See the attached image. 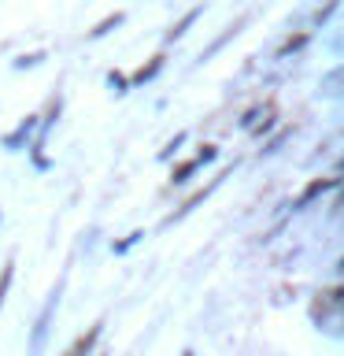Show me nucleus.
I'll return each instance as SVG.
<instances>
[{
  "label": "nucleus",
  "mask_w": 344,
  "mask_h": 356,
  "mask_svg": "<svg viewBox=\"0 0 344 356\" xmlns=\"http://www.w3.org/2000/svg\"><path fill=\"white\" fill-rule=\"evenodd\" d=\"M96 338H100V323H96V327H89V330L82 334V338H78V341L71 345V349H67V356H85V353L96 345Z\"/></svg>",
  "instance_id": "1"
},
{
  "label": "nucleus",
  "mask_w": 344,
  "mask_h": 356,
  "mask_svg": "<svg viewBox=\"0 0 344 356\" xmlns=\"http://www.w3.org/2000/svg\"><path fill=\"white\" fill-rule=\"evenodd\" d=\"M326 300H322V305L326 308H344V289H329V293H322Z\"/></svg>",
  "instance_id": "3"
},
{
  "label": "nucleus",
  "mask_w": 344,
  "mask_h": 356,
  "mask_svg": "<svg viewBox=\"0 0 344 356\" xmlns=\"http://www.w3.org/2000/svg\"><path fill=\"white\" fill-rule=\"evenodd\" d=\"M341 271H344V260H341Z\"/></svg>",
  "instance_id": "6"
},
{
  "label": "nucleus",
  "mask_w": 344,
  "mask_h": 356,
  "mask_svg": "<svg viewBox=\"0 0 344 356\" xmlns=\"http://www.w3.org/2000/svg\"><path fill=\"white\" fill-rule=\"evenodd\" d=\"M8 286H11V264L4 267V275H0V305H4V293H8Z\"/></svg>",
  "instance_id": "5"
},
{
  "label": "nucleus",
  "mask_w": 344,
  "mask_h": 356,
  "mask_svg": "<svg viewBox=\"0 0 344 356\" xmlns=\"http://www.w3.org/2000/svg\"><path fill=\"white\" fill-rule=\"evenodd\" d=\"M193 171H196V160H189V163H182V167L174 171V178H171V182H185V178L193 175Z\"/></svg>",
  "instance_id": "4"
},
{
  "label": "nucleus",
  "mask_w": 344,
  "mask_h": 356,
  "mask_svg": "<svg viewBox=\"0 0 344 356\" xmlns=\"http://www.w3.org/2000/svg\"><path fill=\"white\" fill-rule=\"evenodd\" d=\"M329 186H333V178H322V182H311V186L304 189V197H300V204H307L311 197H318L322 189H329Z\"/></svg>",
  "instance_id": "2"
}]
</instances>
